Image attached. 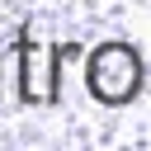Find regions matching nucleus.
<instances>
[{
	"instance_id": "obj_2",
	"label": "nucleus",
	"mask_w": 151,
	"mask_h": 151,
	"mask_svg": "<svg viewBox=\"0 0 151 151\" xmlns=\"http://www.w3.org/2000/svg\"><path fill=\"white\" fill-rule=\"evenodd\" d=\"M85 90L104 109H127L146 90V61L137 42L127 38H104L99 47L85 52Z\"/></svg>"
},
{
	"instance_id": "obj_3",
	"label": "nucleus",
	"mask_w": 151,
	"mask_h": 151,
	"mask_svg": "<svg viewBox=\"0 0 151 151\" xmlns=\"http://www.w3.org/2000/svg\"><path fill=\"white\" fill-rule=\"evenodd\" d=\"M0 109H5V47H0Z\"/></svg>"
},
{
	"instance_id": "obj_1",
	"label": "nucleus",
	"mask_w": 151,
	"mask_h": 151,
	"mask_svg": "<svg viewBox=\"0 0 151 151\" xmlns=\"http://www.w3.org/2000/svg\"><path fill=\"white\" fill-rule=\"evenodd\" d=\"M85 47L76 38L42 47L33 33H14L5 47V109H57L66 85V61H80Z\"/></svg>"
}]
</instances>
